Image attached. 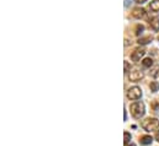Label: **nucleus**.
I'll use <instances>...</instances> for the list:
<instances>
[{
    "label": "nucleus",
    "instance_id": "f257e3e1",
    "mask_svg": "<svg viewBox=\"0 0 159 146\" xmlns=\"http://www.w3.org/2000/svg\"><path fill=\"white\" fill-rule=\"evenodd\" d=\"M129 110H131V114L136 119H141L146 113V106L142 101H137L129 106Z\"/></svg>",
    "mask_w": 159,
    "mask_h": 146
},
{
    "label": "nucleus",
    "instance_id": "f03ea898",
    "mask_svg": "<svg viewBox=\"0 0 159 146\" xmlns=\"http://www.w3.org/2000/svg\"><path fill=\"white\" fill-rule=\"evenodd\" d=\"M142 128L148 133L157 131L159 130V120L157 118H147L142 122Z\"/></svg>",
    "mask_w": 159,
    "mask_h": 146
},
{
    "label": "nucleus",
    "instance_id": "7ed1b4c3",
    "mask_svg": "<svg viewBox=\"0 0 159 146\" xmlns=\"http://www.w3.org/2000/svg\"><path fill=\"white\" fill-rule=\"evenodd\" d=\"M141 97H142V90L138 86H133L127 91V98L128 100L136 101V100H139Z\"/></svg>",
    "mask_w": 159,
    "mask_h": 146
},
{
    "label": "nucleus",
    "instance_id": "20e7f679",
    "mask_svg": "<svg viewBox=\"0 0 159 146\" xmlns=\"http://www.w3.org/2000/svg\"><path fill=\"white\" fill-rule=\"evenodd\" d=\"M146 54V49L144 48H137L133 50V53L131 54V59L134 63H138L141 60V58H143V55Z\"/></svg>",
    "mask_w": 159,
    "mask_h": 146
},
{
    "label": "nucleus",
    "instance_id": "39448f33",
    "mask_svg": "<svg viewBox=\"0 0 159 146\" xmlns=\"http://www.w3.org/2000/svg\"><path fill=\"white\" fill-rule=\"evenodd\" d=\"M143 77H144V74L142 73L141 70H133V71H131V73L128 74V79H129V81H133V82H138V81H141Z\"/></svg>",
    "mask_w": 159,
    "mask_h": 146
},
{
    "label": "nucleus",
    "instance_id": "423d86ee",
    "mask_svg": "<svg viewBox=\"0 0 159 146\" xmlns=\"http://www.w3.org/2000/svg\"><path fill=\"white\" fill-rule=\"evenodd\" d=\"M144 15H146V11H144V9H142V7H136V9H133V11H132V16L136 17V19H142Z\"/></svg>",
    "mask_w": 159,
    "mask_h": 146
},
{
    "label": "nucleus",
    "instance_id": "0eeeda50",
    "mask_svg": "<svg viewBox=\"0 0 159 146\" xmlns=\"http://www.w3.org/2000/svg\"><path fill=\"white\" fill-rule=\"evenodd\" d=\"M149 25H151V27H152L156 32H158L159 31V17L158 16L152 17V19L149 20Z\"/></svg>",
    "mask_w": 159,
    "mask_h": 146
},
{
    "label": "nucleus",
    "instance_id": "6e6552de",
    "mask_svg": "<svg viewBox=\"0 0 159 146\" xmlns=\"http://www.w3.org/2000/svg\"><path fill=\"white\" fill-rule=\"evenodd\" d=\"M139 141H141V144H142V145H149V144H152L153 139H152V136L146 135V136H142Z\"/></svg>",
    "mask_w": 159,
    "mask_h": 146
},
{
    "label": "nucleus",
    "instance_id": "1a4fd4ad",
    "mask_svg": "<svg viewBox=\"0 0 159 146\" xmlns=\"http://www.w3.org/2000/svg\"><path fill=\"white\" fill-rule=\"evenodd\" d=\"M149 7H151L152 11H156V12L159 11V0H153V1L151 2Z\"/></svg>",
    "mask_w": 159,
    "mask_h": 146
},
{
    "label": "nucleus",
    "instance_id": "9d476101",
    "mask_svg": "<svg viewBox=\"0 0 159 146\" xmlns=\"http://www.w3.org/2000/svg\"><path fill=\"white\" fill-rule=\"evenodd\" d=\"M142 64H143L144 68H151L153 65V59L152 58H146V59H143Z\"/></svg>",
    "mask_w": 159,
    "mask_h": 146
},
{
    "label": "nucleus",
    "instance_id": "9b49d317",
    "mask_svg": "<svg viewBox=\"0 0 159 146\" xmlns=\"http://www.w3.org/2000/svg\"><path fill=\"white\" fill-rule=\"evenodd\" d=\"M152 41H153V37L148 36V37H146V38H139V39H138V43H139V44H147V43H149V42H152Z\"/></svg>",
    "mask_w": 159,
    "mask_h": 146
},
{
    "label": "nucleus",
    "instance_id": "f8f14e48",
    "mask_svg": "<svg viewBox=\"0 0 159 146\" xmlns=\"http://www.w3.org/2000/svg\"><path fill=\"white\" fill-rule=\"evenodd\" d=\"M149 87H151V91H153V92H157V91H159V84L157 82V81L151 82Z\"/></svg>",
    "mask_w": 159,
    "mask_h": 146
},
{
    "label": "nucleus",
    "instance_id": "ddd939ff",
    "mask_svg": "<svg viewBox=\"0 0 159 146\" xmlns=\"http://www.w3.org/2000/svg\"><path fill=\"white\" fill-rule=\"evenodd\" d=\"M123 136H125V145L129 144V143H131V134H129L128 131H125Z\"/></svg>",
    "mask_w": 159,
    "mask_h": 146
},
{
    "label": "nucleus",
    "instance_id": "4468645a",
    "mask_svg": "<svg viewBox=\"0 0 159 146\" xmlns=\"http://www.w3.org/2000/svg\"><path fill=\"white\" fill-rule=\"evenodd\" d=\"M143 30H144V27H143L142 25H137V27H136V36H139V35H142Z\"/></svg>",
    "mask_w": 159,
    "mask_h": 146
},
{
    "label": "nucleus",
    "instance_id": "2eb2a0df",
    "mask_svg": "<svg viewBox=\"0 0 159 146\" xmlns=\"http://www.w3.org/2000/svg\"><path fill=\"white\" fill-rule=\"evenodd\" d=\"M129 71H131V65L128 62H125V73L128 74Z\"/></svg>",
    "mask_w": 159,
    "mask_h": 146
},
{
    "label": "nucleus",
    "instance_id": "dca6fc26",
    "mask_svg": "<svg viewBox=\"0 0 159 146\" xmlns=\"http://www.w3.org/2000/svg\"><path fill=\"white\" fill-rule=\"evenodd\" d=\"M133 2H134V0H125V6L128 7V6H131Z\"/></svg>",
    "mask_w": 159,
    "mask_h": 146
},
{
    "label": "nucleus",
    "instance_id": "f3484780",
    "mask_svg": "<svg viewBox=\"0 0 159 146\" xmlns=\"http://www.w3.org/2000/svg\"><path fill=\"white\" fill-rule=\"evenodd\" d=\"M156 139H157V141H159V130L157 131V134H156Z\"/></svg>",
    "mask_w": 159,
    "mask_h": 146
},
{
    "label": "nucleus",
    "instance_id": "a211bd4d",
    "mask_svg": "<svg viewBox=\"0 0 159 146\" xmlns=\"http://www.w3.org/2000/svg\"><path fill=\"white\" fill-rule=\"evenodd\" d=\"M146 1H147V0H138L139 4H143V2H146Z\"/></svg>",
    "mask_w": 159,
    "mask_h": 146
},
{
    "label": "nucleus",
    "instance_id": "6ab92c4d",
    "mask_svg": "<svg viewBox=\"0 0 159 146\" xmlns=\"http://www.w3.org/2000/svg\"><path fill=\"white\" fill-rule=\"evenodd\" d=\"M125 146H136V145H134V144H131V143H129V144H127V145H125Z\"/></svg>",
    "mask_w": 159,
    "mask_h": 146
},
{
    "label": "nucleus",
    "instance_id": "aec40b11",
    "mask_svg": "<svg viewBox=\"0 0 159 146\" xmlns=\"http://www.w3.org/2000/svg\"><path fill=\"white\" fill-rule=\"evenodd\" d=\"M158 39H159V37H158Z\"/></svg>",
    "mask_w": 159,
    "mask_h": 146
}]
</instances>
